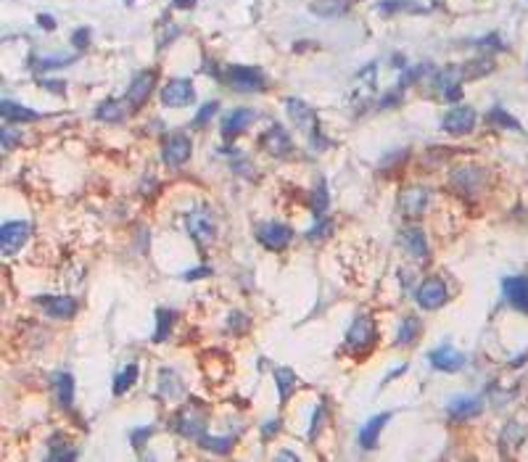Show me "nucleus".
<instances>
[{"label": "nucleus", "instance_id": "1", "mask_svg": "<svg viewBox=\"0 0 528 462\" xmlns=\"http://www.w3.org/2000/svg\"><path fill=\"white\" fill-rule=\"evenodd\" d=\"M190 151H193V143H190V138L183 135V132H174L170 135L164 145H161V161L172 167V170H177V167H183L185 161L190 158Z\"/></svg>", "mask_w": 528, "mask_h": 462}, {"label": "nucleus", "instance_id": "2", "mask_svg": "<svg viewBox=\"0 0 528 462\" xmlns=\"http://www.w3.org/2000/svg\"><path fill=\"white\" fill-rule=\"evenodd\" d=\"M196 101V90L190 79H170L161 88V104L170 108H185Z\"/></svg>", "mask_w": 528, "mask_h": 462}, {"label": "nucleus", "instance_id": "3", "mask_svg": "<svg viewBox=\"0 0 528 462\" xmlns=\"http://www.w3.org/2000/svg\"><path fill=\"white\" fill-rule=\"evenodd\" d=\"M185 227H188V233H190V238L196 240L198 246H209L211 240H214V233H217L214 220H211V214L206 209L190 211L185 217Z\"/></svg>", "mask_w": 528, "mask_h": 462}, {"label": "nucleus", "instance_id": "4", "mask_svg": "<svg viewBox=\"0 0 528 462\" xmlns=\"http://www.w3.org/2000/svg\"><path fill=\"white\" fill-rule=\"evenodd\" d=\"M449 290H447V283L441 280V277H428V280H422L418 290H415V302L420 304L422 309H438V306H444L447 302Z\"/></svg>", "mask_w": 528, "mask_h": 462}, {"label": "nucleus", "instance_id": "5", "mask_svg": "<svg viewBox=\"0 0 528 462\" xmlns=\"http://www.w3.org/2000/svg\"><path fill=\"white\" fill-rule=\"evenodd\" d=\"M174 428H177V434H183L185 438H204L206 418H204V412H201L196 404H188V407H183L177 412Z\"/></svg>", "mask_w": 528, "mask_h": 462}, {"label": "nucleus", "instance_id": "6", "mask_svg": "<svg viewBox=\"0 0 528 462\" xmlns=\"http://www.w3.org/2000/svg\"><path fill=\"white\" fill-rule=\"evenodd\" d=\"M290 238L293 230L283 222H264L256 227V240L270 251H283L290 243Z\"/></svg>", "mask_w": 528, "mask_h": 462}, {"label": "nucleus", "instance_id": "7", "mask_svg": "<svg viewBox=\"0 0 528 462\" xmlns=\"http://www.w3.org/2000/svg\"><path fill=\"white\" fill-rule=\"evenodd\" d=\"M227 82H230V88L243 92L264 90L262 69H254V66H230L227 69Z\"/></svg>", "mask_w": 528, "mask_h": 462}, {"label": "nucleus", "instance_id": "8", "mask_svg": "<svg viewBox=\"0 0 528 462\" xmlns=\"http://www.w3.org/2000/svg\"><path fill=\"white\" fill-rule=\"evenodd\" d=\"M375 341V328L368 317H356L354 325L346 333V346L354 352V354H365L370 346Z\"/></svg>", "mask_w": 528, "mask_h": 462}, {"label": "nucleus", "instance_id": "9", "mask_svg": "<svg viewBox=\"0 0 528 462\" xmlns=\"http://www.w3.org/2000/svg\"><path fill=\"white\" fill-rule=\"evenodd\" d=\"M29 238V224L16 220V222H6L0 227V249L6 256H13L16 251L22 249Z\"/></svg>", "mask_w": 528, "mask_h": 462}, {"label": "nucleus", "instance_id": "10", "mask_svg": "<svg viewBox=\"0 0 528 462\" xmlns=\"http://www.w3.org/2000/svg\"><path fill=\"white\" fill-rule=\"evenodd\" d=\"M38 304L45 309V315L53 317V320H72L79 309L72 296H40Z\"/></svg>", "mask_w": 528, "mask_h": 462}, {"label": "nucleus", "instance_id": "11", "mask_svg": "<svg viewBox=\"0 0 528 462\" xmlns=\"http://www.w3.org/2000/svg\"><path fill=\"white\" fill-rule=\"evenodd\" d=\"M428 359H431V365H434L436 370H444V372H457V370H462L465 368V362H468L465 354L457 352L454 346H449V343L434 349V352L428 354Z\"/></svg>", "mask_w": 528, "mask_h": 462}, {"label": "nucleus", "instance_id": "12", "mask_svg": "<svg viewBox=\"0 0 528 462\" xmlns=\"http://www.w3.org/2000/svg\"><path fill=\"white\" fill-rule=\"evenodd\" d=\"M473 127H475V111L470 106H457V108L447 111V117H444V130L452 132V135H465Z\"/></svg>", "mask_w": 528, "mask_h": 462}, {"label": "nucleus", "instance_id": "13", "mask_svg": "<svg viewBox=\"0 0 528 462\" xmlns=\"http://www.w3.org/2000/svg\"><path fill=\"white\" fill-rule=\"evenodd\" d=\"M154 82H156V72H140L135 74L132 85L127 88V104L132 108H140V106L148 101V95L154 90Z\"/></svg>", "mask_w": 528, "mask_h": 462}, {"label": "nucleus", "instance_id": "14", "mask_svg": "<svg viewBox=\"0 0 528 462\" xmlns=\"http://www.w3.org/2000/svg\"><path fill=\"white\" fill-rule=\"evenodd\" d=\"M502 288H504L507 302L513 304L515 309H520V312H526L528 315V277H523V275L504 277V280H502Z\"/></svg>", "mask_w": 528, "mask_h": 462}, {"label": "nucleus", "instance_id": "15", "mask_svg": "<svg viewBox=\"0 0 528 462\" xmlns=\"http://www.w3.org/2000/svg\"><path fill=\"white\" fill-rule=\"evenodd\" d=\"M262 148H267V151L275 154V156H288L293 143H290L288 132L283 130L280 124H272V127L262 135Z\"/></svg>", "mask_w": 528, "mask_h": 462}, {"label": "nucleus", "instance_id": "16", "mask_svg": "<svg viewBox=\"0 0 528 462\" xmlns=\"http://www.w3.org/2000/svg\"><path fill=\"white\" fill-rule=\"evenodd\" d=\"M428 206V190L425 188H409L399 196V209L407 217H420Z\"/></svg>", "mask_w": 528, "mask_h": 462}, {"label": "nucleus", "instance_id": "17", "mask_svg": "<svg viewBox=\"0 0 528 462\" xmlns=\"http://www.w3.org/2000/svg\"><path fill=\"white\" fill-rule=\"evenodd\" d=\"M481 399L478 396H457V399H452L449 402V415H452V420H468V418H475L478 412H481Z\"/></svg>", "mask_w": 528, "mask_h": 462}, {"label": "nucleus", "instance_id": "18", "mask_svg": "<svg viewBox=\"0 0 528 462\" xmlns=\"http://www.w3.org/2000/svg\"><path fill=\"white\" fill-rule=\"evenodd\" d=\"M254 119H256V114H254L251 108H236L233 114H227V117H224L222 135H224V138H233V135H238V132L246 130V127H249Z\"/></svg>", "mask_w": 528, "mask_h": 462}, {"label": "nucleus", "instance_id": "19", "mask_svg": "<svg viewBox=\"0 0 528 462\" xmlns=\"http://www.w3.org/2000/svg\"><path fill=\"white\" fill-rule=\"evenodd\" d=\"M391 420V412H383V415H375V418H370L365 425H362V431H359V444L365 449H372L375 447V441H378V436H381L383 425Z\"/></svg>", "mask_w": 528, "mask_h": 462}, {"label": "nucleus", "instance_id": "20", "mask_svg": "<svg viewBox=\"0 0 528 462\" xmlns=\"http://www.w3.org/2000/svg\"><path fill=\"white\" fill-rule=\"evenodd\" d=\"M402 243H404V249H407L415 259H425V256H428V240H425V233H422L420 227H407V230H402Z\"/></svg>", "mask_w": 528, "mask_h": 462}, {"label": "nucleus", "instance_id": "21", "mask_svg": "<svg viewBox=\"0 0 528 462\" xmlns=\"http://www.w3.org/2000/svg\"><path fill=\"white\" fill-rule=\"evenodd\" d=\"M0 114L6 119V124H11V122H35L40 119L38 111H32V108H26L22 104H13V101H3L0 104Z\"/></svg>", "mask_w": 528, "mask_h": 462}, {"label": "nucleus", "instance_id": "22", "mask_svg": "<svg viewBox=\"0 0 528 462\" xmlns=\"http://www.w3.org/2000/svg\"><path fill=\"white\" fill-rule=\"evenodd\" d=\"M56 396H58V404L64 409L74 404V378L69 372H58L56 375Z\"/></svg>", "mask_w": 528, "mask_h": 462}, {"label": "nucleus", "instance_id": "23", "mask_svg": "<svg viewBox=\"0 0 528 462\" xmlns=\"http://www.w3.org/2000/svg\"><path fill=\"white\" fill-rule=\"evenodd\" d=\"M275 386H277V394H280V404H286L290 391L296 388V372H293L290 368H277L275 370Z\"/></svg>", "mask_w": 528, "mask_h": 462}, {"label": "nucleus", "instance_id": "24", "mask_svg": "<svg viewBox=\"0 0 528 462\" xmlns=\"http://www.w3.org/2000/svg\"><path fill=\"white\" fill-rule=\"evenodd\" d=\"M127 104V101H124ZM122 104V101H106L95 108V117L101 119V122H122L124 119V111H127V106Z\"/></svg>", "mask_w": 528, "mask_h": 462}, {"label": "nucleus", "instance_id": "25", "mask_svg": "<svg viewBox=\"0 0 528 462\" xmlns=\"http://www.w3.org/2000/svg\"><path fill=\"white\" fill-rule=\"evenodd\" d=\"M418 333H420V320L418 317H404L402 320V328H399V336H396V346H407L418 338Z\"/></svg>", "mask_w": 528, "mask_h": 462}, {"label": "nucleus", "instance_id": "26", "mask_svg": "<svg viewBox=\"0 0 528 462\" xmlns=\"http://www.w3.org/2000/svg\"><path fill=\"white\" fill-rule=\"evenodd\" d=\"M349 8V0H317L312 3V13H320V16H338Z\"/></svg>", "mask_w": 528, "mask_h": 462}, {"label": "nucleus", "instance_id": "27", "mask_svg": "<svg viewBox=\"0 0 528 462\" xmlns=\"http://www.w3.org/2000/svg\"><path fill=\"white\" fill-rule=\"evenodd\" d=\"M156 320H158V328H156V333H154V341L161 343V341H167L172 325H174V312H172V309H158Z\"/></svg>", "mask_w": 528, "mask_h": 462}, {"label": "nucleus", "instance_id": "28", "mask_svg": "<svg viewBox=\"0 0 528 462\" xmlns=\"http://www.w3.org/2000/svg\"><path fill=\"white\" fill-rule=\"evenodd\" d=\"M135 381H138V365H127V368L117 375V381H114V394L122 396Z\"/></svg>", "mask_w": 528, "mask_h": 462}, {"label": "nucleus", "instance_id": "29", "mask_svg": "<svg viewBox=\"0 0 528 462\" xmlns=\"http://www.w3.org/2000/svg\"><path fill=\"white\" fill-rule=\"evenodd\" d=\"M288 114H290V119H293L296 124H306L309 119L315 117L309 106L302 104V101H293V98H290V101H288Z\"/></svg>", "mask_w": 528, "mask_h": 462}, {"label": "nucleus", "instance_id": "30", "mask_svg": "<svg viewBox=\"0 0 528 462\" xmlns=\"http://www.w3.org/2000/svg\"><path fill=\"white\" fill-rule=\"evenodd\" d=\"M201 441H204V447L206 449H211V452H220V454L230 452L233 444H236V438H233V436H211V438H201Z\"/></svg>", "mask_w": 528, "mask_h": 462}, {"label": "nucleus", "instance_id": "31", "mask_svg": "<svg viewBox=\"0 0 528 462\" xmlns=\"http://www.w3.org/2000/svg\"><path fill=\"white\" fill-rule=\"evenodd\" d=\"M183 391V386L177 381V375L172 370H161V394L164 396H177Z\"/></svg>", "mask_w": 528, "mask_h": 462}, {"label": "nucleus", "instance_id": "32", "mask_svg": "<svg viewBox=\"0 0 528 462\" xmlns=\"http://www.w3.org/2000/svg\"><path fill=\"white\" fill-rule=\"evenodd\" d=\"M488 119H491V122H497V124H502V127H510V130H520V124H518V122H515V119L510 117V114H507L504 108H500V106H497V108H494V111L488 114Z\"/></svg>", "mask_w": 528, "mask_h": 462}, {"label": "nucleus", "instance_id": "33", "mask_svg": "<svg viewBox=\"0 0 528 462\" xmlns=\"http://www.w3.org/2000/svg\"><path fill=\"white\" fill-rule=\"evenodd\" d=\"M217 108H220V104H217V101H209V104H204V106H201V111L196 114V119H193V124H196V127L206 124V122H209V119L217 114Z\"/></svg>", "mask_w": 528, "mask_h": 462}, {"label": "nucleus", "instance_id": "34", "mask_svg": "<svg viewBox=\"0 0 528 462\" xmlns=\"http://www.w3.org/2000/svg\"><path fill=\"white\" fill-rule=\"evenodd\" d=\"M381 11H422V6H412V3H407V0H386V3H381Z\"/></svg>", "mask_w": 528, "mask_h": 462}, {"label": "nucleus", "instance_id": "35", "mask_svg": "<svg viewBox=\"0 0 528 462\" xmlns=\"http://www.w3.org/2000/svg\"><path fill=\"white\" fill-rule=\"evenodd\" d=\"M74 58L72 56H53V58H40V64L42 69H56V66H66V64H72Z\"/></svg>", "mask_w": 528, "mask_h": 462}, {"label": "nucleus", "instance_id": "36", "mask_svg": "<svg viewBox=\"0 0 528 462\" xmlns=\"http://www.w3.org/2000/svg\"><path fill=\"white\" fill-rule=\"evenodd\" d=\"M325 206H328V193H325V188L320 185L315 193V217H322V214H325Z\"/></svg>", "mask_w": 528, "mask_h": 462}, {"label": "nucleus", "instance_id": "37", "mask_svg": "<svg viewBox=\"0 0 528 462\" xmlns=\"http://www.w3.org/2000/svg\"><path fill=\"white\" fill-rule=\"evenodd\" d=\"M72 42H74L77 48H88V45H90V29H77V32L72 35Z\"/></svg>", "mask_w": 528, "mask_h": 462}, {"label": "nucleus", "instance_id": "38", "mask_svg": "<svg viewBox=\"0 0 528 462\" xmlns=\"http://www.w3.org/2000/svg\"><path fill=\"white\" fill-rule=\"evenodd\" d=\"M322 415H325V404H320V409L315 412V420H312V431H309V438H315V434L320 431V425H322Z\"/></svg>", "mask_w": 528, "mask_h": 462}, {"label": "nucleus", "instance_id": "39", "mask_svg": "<svg viewBox=\"0 0 528 462\" xmlns=\"http://www.w3.org/2000/svg\"><path fill=\"white\" fill-rule=\"evenodd\" d=\"M206 275H211L209 267H196V270H188L183 277L185 280H198V277H206Z\"/></svg>", "mask_w": 528, "mask_h": 462}, {"label": "nucleus", "instance_id": "40", "mask_svg": "<svg viewBox=\"0 0 528 462\" xmlns=\"http://www.w3.org/2000/svg\"><path fill=\"white\" fill-rule=\"evenodd\" d=\"M151 436V428H140V431H132V447H143V438Z\"/></svg>", "mask_w": 528, "mask_h": 462}, {"label": "nucleus", "instance_id": "41", "mask_svg": "<svg viewBox=\"0 0 528 462\" xmlns=\"http://www.w3.org/2000/svg\"><path fill=\"white\" fill-rule=\"evenodd\" d=\"M38 24H40V26H45V29H53V26H56V22H53V16H48V13H40V16H38Z\"/></svg>", "mask_w": 528, "mask_h": 462}, {"label": "nucleus", "instance_id": "42", "mask_svg": "<svg viewBox=\"0 0 528 462\" xmlns=\"http://www.w3.org/2000/svg\"><path fill=\"white\" fill-rule=\"evenodd\" d=\"M280 431V420H270V425H264V436H272Z\"/></svg>", "mask_w": 528, "mask_h": 462}, {"label": "nucleus", "instance_id": "43", "mask_svg": "<svg viewBox=\"0 0 528 462\" xmlns=\"http://www.w3.org/2000/svg\"><path fill=\"white\" fill-rule=\"evenodd\" d=\"M174 6H177V8H193L196 0H174Z\"/></svg>", "mask_w": 528, "mask_h": 462}]
</instances>
